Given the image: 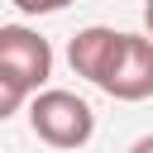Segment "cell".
<instances>
[{
	"label": "cell",
	"mask_w": 153,
	"mask_h": 153,
	"mask_svg": "<svg viewBox=\"0 0 153 153\" xmlns=\"http://www.w3.org/2000/svg\"><path fill=\"white\" fill-rule=\"evenodd\" d=\"M120 29H105V24H86V29H76L72 33V43H67V62H72V72L76 76H86V81H105V72H110V62H115V53H120Z\"/></svg>",
	"instance_id": "277c9868"
},
{
	"label": "cell",
	"mask_w": 153,
	"mask_h": 153,
	"mask_svg": "<svg viewBox=\"0 0 153 153\" xmlns=\"http://www.w3.org/2000/svg\"><path fill=\"white\" fill-rule=\"evenodd\" d=\"M0 72L24 86L29 96L48 91V76H53V43L29 29V24H0Z\"/></svg>",
	"instance_id": "7a4b0ae2"
},
{
	"label": "cell",
	"mask_w": 153,
	"mask_h": 153,
	"mask_svg": "<svg viewBox=\"0 0 153 153\" xmlns=\"http://www.w3.org/2000/svg\"><path fill=\"white\" fill-rule=\"evenodd\" d=\"M29 129L33 139H43L48 148H81L91 143L96 134V115L91 105L76 96V91H62V86H48L29 100Z\"/></svg>",
	"instance_id": "6da1fadb"
},
{
	"label": "cell",
	"mask_w": 153,
	"mask_h": 153,
	"mask_svg": "<svg viewBox=\"0 0 153 153\" xmlns=\"http://www.w3.org/2000/svg\"><path fill=\"white\" fill-rule=\"evenodd\" d=\"M129 153H153V134H143V139H134V143H129Z\"/></svg>",
	"instance_id": "52a82bcc"
},
{
	"label": "cell",
	"mask_w": 153,
	"mask_h": 153,
	"mask_svg": "<svg viewBox=\"0 0 153 153\" xmlns=\"http://www.w3.org/2000/svg\"><path fill=\"white\" fill-rule=\"evenodd\" d=\"M100 91L115 96V100H148L153 96V38L148 33H124L120 38V53H115Z\"/></svg>",
	"instance_id": "3957f363"
},
{
	"label": "cell",
	"mask_w": 153,
	"mask_h": 153,
	"mask_svg": "<svg viewBox=\"0 0 153 153\" xmlns=\"http://www.w3.org/2000/svg\"><path fill=\"white\" fill-rule=\"evenodd\" d=\"M19 14H57V10H67L72 0H10Z\"/></svg>",
	"instance_id": "8992f818"
},
{
	"label": "cell",
	"mask_w": 153,
	"mask_h": 153,
	"mask_svg": "<svg viewBox=\"0 0 153 153\" xmlns=\"http://www.w3.org/2000/svg\"><path fill=\"white\" fill-rule=\"evenodd\" d=\"M143 29H148V38H153V0H143Z\"/></svg>",
	"instance_id": "ba28073f"
},
{
	"label": "cell",
	"mask_w": 153,
	"mask_h": 153,
	"mask_svg": "<svg viewBox=\"0 0 153 153\" xmlns=\"http://www.w3.org/2000/svg\"><path fill=\"white\" fill-rule=\"evenodd\" d=\"M29 100H33V96H29L24 86H14V81L0 72V120H10V115H14L19 105H29Z\"/></svg>",
	"instance_id": "5b68a950"
}]
</instances>
